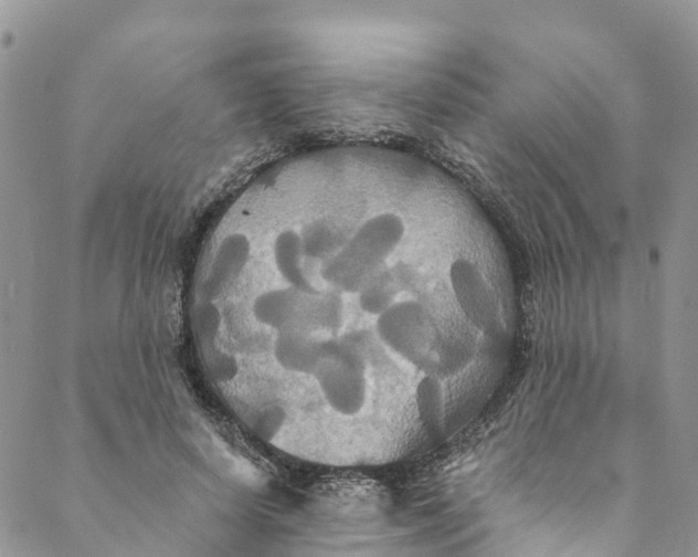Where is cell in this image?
<instances>
[{"instance_id": "3957f363", "label": "cell", "mask_w": 698, "mask_h": 557, "mask_svg": "<svg viewBox=\"0 0 698 557\" xmlns=\"http://www.w3.org/2000/svg\"><path fill=\"white\" fill-rule=\"evenodd\" d=\"M311 376L335 412L352 417L362 410L368 392L366 362L355 347L329 338Z\"/></svg>"}, {"instance_id": "5b68a950", "label": "cell", "mask_w": 698, "mask_h": 557, "mask_svg": "<svg viewBox=\"0 0 698 557\" xmlns=\"http://www.w3.org/2000/svg\"><path fill=\"white\" fill-rule=\"evenodd\" d=\"M450 284L470 322L482 329H491L498 315L497 303L480 270L466 259H456L450 267Z\"/></svg>"}, {"instance_id": "52a82bcc", "label": "cell", "mask_w": 698, "mask_h": 557, "mask_svg": "<svg viewBox=\"0 0 698 557\" xmlns=\"http://www.w3.org/2000/svg\"><path fill=\"white\" fill-rule=\"evenodd\" d=\"M411 282L412 274L406 265H384L357 293L359 307L369 315L378 316L399 301V295Z\"/></svg>"}, {"instance_id": "30bf717a", "label": "cell", "mask_w": 698, "mask_h": 557, "mask_svg": "<svg viewBox=\"0 0 698 557\" xmlns=\"http://www.w3.org/2000/svg\"><path fill=\"white\" fill-rule=\"evenodd\" d=\"M416 411L420 420L429 429H436L444 414L443 388L437 378L424 376L416 386Z\"/></svg>"}, {"instance_id": "ba28073f", "label": "cell", "mask_w": 698, "mask_h": 557, "mask_svg": "<svg viewBox=\"0 0 698 557\" xmlns=\"http://www.w3.org/2000/svg\"><path fill=\"white\" fill-rule=\"evenodd\" d=\"M272 252L276 271L287 286L305 292L319 291L308 275L298 231H281L274 239Z\"/></svg>"}, {"instance_id": "8992f818", "label": "cell", "mask_w": 698, "mask_h": 557, "mask_svg": "<svg viewBox=\"0 0 698 557\" xmlns=\"http://www.w3.org/2000/svg\"><path fill=\"white\" fill-rule=\"evenodd\" d=\"M328 339L304 330L276 333L273 356L284 370L311 376L322 358Z\"/></svg>"}, {"instance_id": "7a4b0ae2", "label": "cell", "mask_w": 698, "mask_h": 557, "mask_svg": "<svg viewBox=\"0 0 698 557\" xmlns=\"http://www.w3.org/2000/svg\"><path fill=\"white\" fill-rule=\"evenodd\" d=\"M252 315L276 333H334L342 326L343 303L336 291L305 292L286 285L257 294L252 302Z\"/></svg>"}, {"instance_id": "277c9868", "label": "cell", "mask_w": 698, "mask_h": 557, "mask_svg": "<svg viewBox=\"0 0 698 557\" xmlns=\"http://www.w3.org/2000/svg\"><path fill=\"white\" fill-rule=\"evenodd\" d=\"M378 339L405 361L426 364L435 346V327L427 309L417 301L399 299L377 316Z\"/></svg>"}, {"instance_id": "6da1fadb", "label": "cell", "mask_w": 698, "mask_h": 557, "mask_svg": "<svg viewBox=\"0 0 698 557\" xmlns=\"http://www.w3.org/2000/svg\"><path fill=\"white\" fill-rule=\"evenodd\" d=\"M406 232L403 218L383 211L366 219L347 234L342 245L320 264L321 280L338 293L357 294L402 243Z\"/></svg>"}, {"instance_id": "9c48e42d", "label": "cell", "mask_w": 698, "mask_h": 557, "mask_svg": "<svg viewBox=\"0 0 698 557\" xmlns=\"http://www.w3.org/2000/svg\"><path fill=\"white\" fill-rule=\"evenodd\" d=\"M298 234L307 261L320 264L337 252L347 238L337 223L325 218L308 222Z\"/></svg>"}]
</instances>
